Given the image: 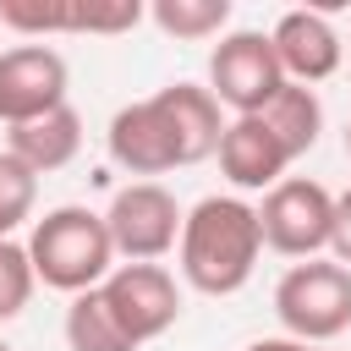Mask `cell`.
<instances>
[{
	"label": "cell",
	"mask_w": 351,
	"mask_h": 351,
	"mask_svg": "<svg viewBox=\"0 0 351 351\" xmlns=\"http://www.w3.org/2000/svg\"><path fill=\"white\" fill-rule=\"evenodd\" d=\"M176 258H181V280L203 296H236L258 258H263V225H258V208L247 197H203L186 208L181 219V241H176Z\"/></svg>",
	"instance_id": "cell-1"
},
{
	"label": "cell",
	"mask_w": 351,
	"mask_h": 351,
	"mask_svg": "<svg viewBox=\"0 0 351 351\" xmlns=\"http://www.w3.org/2000/svg\"><path fill=\"white\" fill-rule=\"evenodd\" d=\"M27 258H33L38 285L66 291V296H82V291H93V285L110 280V269H115V241H110L104 214L82 208V203H60V208H49L44 219H33Z\"/></svg>",
	"instance_id": "cell-2"
},
{
	"label": "cell",
	"mask_w": 351,
	"mask_h": 351,
	"mask_svg": "<svg viewBox=\"0 0 351 351\" xmlns=\"http://www.w3.org/2000/svg\"><path fill=\"white\" fill-rule=\"evenodd\" d=\"M274 318L291 340L324 346L351 329V269L335 258L291 263L274 285Z\"/></svg>",
	"instance_id": "cell-3"
},
{
	"label": "cell",
	"mask_w": 351,
	"mask_h": 351,
	"mask_svg": "<svg viewBox=\"0 0 351 351\" xmlns=\"http://www.w3.org/2000/svg\"><path fill=\"white\" fill-rule=\"evenodd\" d=\"M258 225H263V247H274L280 258L307 263V258L329 252V236H335V192L324 181L285 176L280 186L263 192Z\"/></svg>",
	"instance_id": "cell-4"
},
{
	"label": "cell",
	"mask_w": 351,
	"mask_h": 351,
	"mask_svg": "<svg viewBox=\"0 0 351 351\" xmlns=\"http://www.w3.org/2000/svg\"><path fill=\"white\" fill-rule=\"evenodd\" d=\"M280 88H285V71H280V55H274L269 33L236 27V33H225L214 44V55H208V93L219 99V110L263 115Z\"/></svg>",
	"instance_id": "cell-5"
},
{
	"label": "cell",
	"mask_w": 351,
	"mask_h": 351,
	"mask_svg": "<svg viewBox=\"0 0 351 351\" xmlns=\"http://www.w3.org/2000/svg\"><path fill=\"white\" fill-rule=\"evenodd\" d=\"M181 219H186V208H181L176 192L159 186V181H132V186H121V192L110 197V208H104L115 258H126V263H159V258L181 241Z\"/></svg>",
	"instance_id": "cell-6"
},
{
	"label": "cell",
	"mask_w": 351,
	"mask_h": 351,
	"mask_svg": "<svg viewBox=\"0 0 351 351\" xmlns=\"http://www.w3.org/2000/svg\"><path fill=\"white\" fill-rule=\"evenodd\" d=\"M99 291H104V302H110V313L132 346L159 340L181 318V285L165 263H115Z\"/></svg>",
	"instance_id": "cell-7"
},
{
	"label": "cell",
	"mask_w": 351,
	"mask_h": 351,
	"mask_svg": "<svg viewBox=\"0 0 351 351\" xmlns=\"http://www.w3.org/2000/svg\"><path fill=\"white\" fill-rule=\"evenodd\" d=\"M66 55L49 44H11L0 49V121L5 126H27L49 110L66 104Z\"/></svg>",
	"instance_id": "cell-8"
},
{
	"label": "cell",
	"mask_w": 351,
	"mask_h": 351,
	"mask_svg": "<svg viewBox=\"0 0 351 351\" xmlns=\"http://www.w3.org/2000/svg\"><path fill=\"white\" fill-rule=\"evenodd\" d=\"M104 148H110V159H115L126 176H165V170L181 165V143H176V126H170V115H165L159 99L121 104V110L110 115Z\"/></svg>",
	"instance_id": "cell-9"
},
{
	"label": "cell",
	"mask_w": 351,
	"mask_h": 351,
	"mask_svg": "<svg viewBox=\"0 0 351 351\" xmlns=\"http://www.w3.org/2000/svg\"><path fill=\"white\" fill-rule=\"evenodd\" d=\"M269 38H274V55H280L285 82H302V88L329 82L340 71V60H346V38L335 33V22L324 11H307V5L285 11L269 27Z\"/></svg>",
	"instance_id": "cell-10"
},
{
	"label": "cell",
	"mask_w": 351,
	"mask_h": 351,
	"mask_svg": "<svg viewBox=\"0 0 351 351\" xmlns=\"http://www.w3.org/2000/svg\"><path fill=\"white\" fill-rule=\"evenodd\" d=\"M291 165L296 159L285 154V143L269 132L263 115H236L219 137V170L236 192H269V186L285 181Z\"/></svg>",
	"instance_id": "cell-11"
},
{
	"label": "cell",
	"mask_w": 351,
	"mask_h": 351,
	"mask_svg": "<svg viewBox=\"0 0 351 351\" xmlns=\"http://www.w3.org/2000/svg\"><path fill=\"white\" fill-rule=\"evenodd\" d=\"M154 99L165 104V115H170V126H176L181 165H197V159L219 154V137H225L230 121L219 115V99H214L208 88H197V82H170V88H159Z\"/></svg>",
	"instance_id": "cell-12"
},
{
	"label": "cell",
	"mask_w": 351,
	"mask_h": 351,
	"mask_svg": "<svg viewBox=\"0 0 351 351\" xmlns=\"http://www.w3.org/2000/svg\"><path fill=\"white\" fill-rule=\"evenodd\" d=\"M5 148H11L33 176L66 170V165L77 159V148H82V115H77L71 104H60V110H49V115H38V121H27V126H11Z\"/></svg>",
	"instance_id": "cell-13"
},
{
	"label": "cell",
	"mask_w": 351,
	"mask_h": 351,
	"mask_svg": "<svg viewBox=\"0 0 351 351\" xmlns=\"http://www.w3.org/2000/svg\"><path fill=\"white\" fill-rule=\"evenodd\" d=\"M263 121H269V132L285 143V154H291V159H302L307 148H318V132H324V104H318V93H313V88L285 82V88L269 99Z\"/></svg>",
	"instance_id": "cell-14"
},
{
	"label": "cell",
	"mask_w": 351,
	"mask_h": 351,
	"mask_svg": "<svg viewBox=\"0 0 351 351\" xmlns=\"http://www.w3.org/2000/svg\"><path fill=\"white\" fill-rule=\"evenodd\" d=\"M66 346L71 351H137L126 340V329L115 324V313H110V302H104L99 285L82 291V296H71V307H66Z\"/></svg>",
	"instance_id": "cell-15"
},
{
	"label": "cell",
	"mask_w": 351,
	"mask_h": 351,
	"mask_svg": "<svg viewBox=\"0 0 351 351\" xmlns=\"http://www.w3.org/2000/svg\"><path fill=\"white\" fill-rule=\"evenodd\" d=\"M148 16H154L159 33H170V38H192V44H197V38L225 33V22H230V0H154Z\"/></svg>",
	"instance_id": "cell-16"
},
{
	"label": "cell",
	"mask_w": 351,
	"mask_h": 351,
	"mask_svg": "<svg viewBox=\"0 0 351 351\" xmlns=\"http://www.w3.org/2000/svg\"><path fill=\"white\" fill-rule=\"evenodd\" d=\"M33 203H38V176L11 148H0V241H11V230L33 219Z\"/></svg>",
	"instance_id": "cell-17"
},
{
	"label": "cell",
	"mask_w": 351,
	"mask_h": 351,
	"mask_svg": "<svg viewBox=\"0 0 351 351\" xmlns=\"http://www.w3.org/2000/svg\"><path fill=\"white\" fill-rule=\"evenodd\" d=\"M33 285H38V274H33L27 247L22 241H0V324H11L33 302Z\"/></svg>",
	"instance_id": "cell-18"
},
{
	"label": "cell",
	"mask_w": 351,
	"mask_h": 351,
	"mask_svg": "<svg viewBox=\"0 0 351 351\" xmlns=\"http://www.w3.org/2000/svg\"><path fill=\"white\" fill-rule=\"evenodd\" d=\"M329 258L351 269V186L335 192V236H329Z\"/></svg>",
	"instance_id": "cell-19"
},
{
	"label": "cell",
	"mask_w": 351,
	"mask_h": 351,
	"mask_svg": "<svg viewBox=\"0 0 351 351\" xmlns=\"http://www.w3.org/2000/svg\"><path fill=\"white\" fill-rule=\"evenodd\" d=\"M241 351H313V346H302V340H291V335H269V340H252V346H241Z\"/></svg>",
	"instance_id": "cell-20"
},
{
	"label": "cell",
	"mask_w": 351,
	"mask_h": 351,
	"mask_svg": "<svg viewBox=\"0 0 351 351\" xmlns=\"http://www.w3.org/2000/svg\"><path fill=\"white\" fill-rule=\"evenodd\" d=\"M346 154H351V121H346Z\"/></svg>",
	"instance_id": "cell-21"
},
{
	"label": "cell",
	"mask_w": 351,
	"mask_h": 351,
	"mask_svg": "<svg viewBox=\"0 0 351 351\" xmlns=\"http://www.w3.org/2000/svg\"><path fill=\"white\" fill-rule=\"evenodd\" d=\"M0 351H11V346H5V340H0Z\"/></svg>",
	"instance_id": "cell-22"
},
{
	"label": "cell",
	"mask_w": 351,
	"mask_h": 351,
	"mask_svg": "<svg viewBox=\"0 0 351 351\" xmlns=\"http://www.w3.org/2000/svg\"><path fill=\"white\" fill-rule=\"evenodd\" d=\"M346 49H351V44H346Z\"/></svg>",
	"instance_id": "cell-23"
},
{
	"label": "cell",
	"mask_w": 351,
	"mask_h": 351,
	"mask_svg": "<svg viewBox=\"0 0 351 351\" xmlns=\"http://www.w3.org/2000/svg\"><path fill=\"white\" fill-rule=\"evenodd\" d=\"M313 351H318V346H313Z\"/></svg>",
	"instance_id": "cell-24"
}]
</instances>
